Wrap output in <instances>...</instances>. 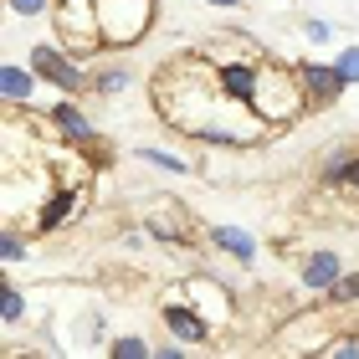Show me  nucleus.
Masks as SVG:
<instances>
[{
  "instance_id": "obj_1",
  "label": "nucleus",
  "mask_w": 359,
  "mask_h": 359,
  "mask_svg": "<svg viewBox=\"0 0 359 359\" xmlns=\"http://www.w3.org/2000/svg\"><path fill=\"white\" fill-rule=\"evenodd\" d=\"M308 103V93H303V83H292V77L283 72V67H257V97H252V113L262 123H283V118H292Z\"/></svg>"
},
{
  "instance_id": "obj_2",
  "label": "nucleus",
  "mask_w": 359,
  "mask_h": 359,
  "mask_svg": "<svg viewBox=\"0 0 359 359\" xmlns=\"http://www.w3.org/2000/svg\"><path fill=\"white\" fill-rule=\"evenodd\" d=\"M154 21V0H97L103 46H134Z\"/></svg>"
},
{
  "instance_id": "obj_3",
  "label": "nucleus",
  "mask_w": 359,
  "mask_h": 359,
  "mask_svg": "<svg viewBox=\"0 0 359 359\" xmlns=\"http://www.w3.org/2000/svg\"><path fill=\"white\" fill-rule=\"evenodd\" d=\"M31 72L46 77V83H57L62 93H83V88H88L83 67H77V62H67L62 52H52V46H36V52H31Z\"/></svg>"
},
{
  "instance_id": "obj_4",
  "label": "nucleus",
  "mask_w": 359,
  "mask_h": 359,
  "mask_svg": "<svg viewBox=\"0 0 359 359\" xmlns=\"http://www.w3.org/2000/svg\"><path fill=\"white\" fill-rule=\"evenodd\" d=\"M298 77H303V93H308V103H334V97L349 88L339 67H298Z\"/></svg>"
},
{
  "instance_id": "obj_5",
  "label": "nucleus",
  "mask_w": 359,
  "mask_h": 359,
  "mask_svg": "<svg viewBox=\"0 0 359 359\" xmlns=\"http://www.w3.org/2000/svg\"><path fill=\"white\" fill-rule=\"evenodd\" d=\"M221 88H226V97L231 103H241V108H252V97H257V67H221Z\"/></svg>"
},
{
  "instance_id": "obj_6",
  "label": "nucleus",
  "mask_w": 359,
  "mask_h": 359,
  "mask_svg": "<svg viewBox=\"0 0 359 359\" xmlns=\"http://www.w3.org/2000/svg\"><path fill=\"white\" fill-rule=\"evenodd\" d=\"M339 283V257L334 252H318V257H308V267H303V287H313V292H329Z\"/></svg>"
},
{
  "instance_id": "obj_7",
  "label": "nucleus",
  "mask_w": 359,
  "mask_h": 359,
  "mask_svg": "<svg viewBox=\"0 0 359 359\" xmlns=\"http://www.w3.org/2000/svg\"><path fill=\"white\" fill-rule=\"evenodd\" d=\"M165 323H170L180 339H185V344H201V339H205V318H201V313H190V308H180V303L165 308Z\"/></svg>"
},
{
  "instance_id": "obj_8",
  "label": "nucleus",
  "mask_w": 359,
  "mask_h": 359,
  "mask_svg": "<svg viewBox=\"0 0 359 359\" xmlns=\"http://www.w3.org/2000/svg\"><path fill=\"white\" fill-rule=\"evenodd\" d=\"M210 241H216L221 252L241 257V262H252V257H257V241H252L247 231H236V226H216V231H210Z\"/></svg>"
},
{
  "instance_id": "obj_9",
  "label": "nucleus",
  "mask_w": 359,
  "mask_h": 359,
  "mask_svg": "<svg viewBox=\"0 0 359 359\" xmlns=\"http://www.w3.org/2000/svg\"><path fill=\"white\" fill-rule=\"evenodd\" d=\"M52 118H57V128H62V134H67V139H77V144H88V139H93V123L83 118V108L62 103V108L52 113Z\"/></svg>"
},
{
  "instance_id": "obj_10",
  "label": "nucleus",
  "mask_w": 359,
  "mask_h": 359,
  "mask_svg": "<svg viewBox=\"0 0 359 359\" xmlns=\"http://www.w3.org/2000/svg\"><path fill=\"white\" fill-rule=\"evenodd\" d=\"M72 205H77V195H72V190H62V195H52V205L41 210V221H36V226H41V231H52V226H57L62 216H67Z\"/></svg>"
},
{
  "instance_id": "obj_11",
  "label": "nucleus",
  "mask_w": 359,
  "mask_h": 359,
  "mask_svg": "<svg viewBox=\"0 0 359 359\" xmlns=\"http://www.w3.org/2000/svg\"><path fill=\"white\" fill-rule=\"evenodd\" d=\"M0 88H6L11 103H21V97H31V77L21 67H6V72H0Z\"/></svg>"
},
{
  "instance_id": "obj_12",
  "label": "nucleus",
  "mask_w": 359,
  "mask_h": 359,
  "mask_svg": "<svg viewBox=\"0 0 359 359\" xmlns=\"http://www.w3.org/2000/svg\"><path fill=\"white\" fill-rule=\"evenodd\" d=\"M329 180H334V185H359V154L334 159V165H329Z\"/></svg>"
},
{
  "instance_id": "obj_13",
  "label": "nucleus",
  "mask_w": 359,
  "mask_h": 359,
  "mask_svg": "<svg viewBox=\"0 0 359 359\" xmlns=\"http://www.w3.org/2000/svg\"><path fill=\"white\" fill-rule=\"evenodd\" d=\"M144 159H149V165H159V170H175V175H185V170H190L185 159H175V154H159V149H144Z\"/></svg>"
},
{
  "instance_id": "obj_14",
  "label": "nucleus",
  "mask_w": 359,
  "mask_h": 359,
  "mask_svg": "<svg viewBox=\"0 0 359 359\" xmlns=\"http://www.w3.org/2000/svg\"><path fill=\"white\" fill-rule=\"evenodd\" d=\"M0 318H6V323L21 318V292H15V287H6V298H0Z\"/></svg>"
},
{
  "instance_id": "obj_15",
  "label": "nucleus",
  "mask_w": 359,
  "mask_h": 359,
  "mask_svg": "<svg viewBox=\"0 0 359 359\" xmlns=\"http://www.w3.org/2000/svg\"><path fill=\"white\" fill-rule=\"evenodd\" d=\"M334 298H339V303H354V298H359V272H354V277H339V283H334Z\"/></svg>"
},
{
  "instance_id": "obj_16",
  "label": "nucleus",
  "mask_w": 359,
  "mask_h": 359,
  "mask_svg": "<svg viewBox=\"0 0 359 359\" xmlns=\"http://www.w3.org/2000/svg\"><path fill=\"white\" fill-rule=\"evenodd\" d=\"M339 72H344V83H359V46H349V52L339 57Z\"/></svg>"
},
{
  "instance_id": "obj_17",
  "label": "nucleus",
  "mask_w": 359,
  "mask_h": 359,
  "mask_svg": "<svg viewBox=\"0 0 359 359\" xmlns=\"http://www.w3.org/2000/svg\"><path fill=\"white\" fill-rule=\"evenodd\" d=\"M113 354H123V359H139V354H149V344H139V339H118V344H113Z\"/></svg>"
},
{
  "instance_id": "obj_18",
  "label": "nucleus",
  "mask_w": 359,
  "mask_h": 359,
  "mask_svg": "<svg viewBox=\"0 0 359 359\" xmlns=\"http://www.w3.org/2000/svg\"><path fill=\"white\" fill-rule=\"evenodd\" d=\"M123 83H128V72H103V77H97L103 93H123Z\"/></svg>"
},
{
  "instance_id": "obj_19",
  "label": "nucleus",
  "mask_w": 359,
  "mask_h": 359,
  "mask_svg": "<svg viewBox=\"0 0 359 359\" xmlns=\"http://www.w3.org/2000/svg\"><path fill=\"white\" fill-rule=\"evenodd\" d=\"M11 11H21V15H36V11H46V0H11Z\"/></svg>"
},
{
  "instance_id": "obj_20",
  "label": "nucleus",
  "mask_w": 359,
  "mask_h": 359,
  "mask_svg": "<svg viewBox=\"0 0 359 359\" xmlns=\"http://www.w3.org/2000/svg\"><path fill=\"white\" fill-rule=\"evenodd\" d=\"M329 354H359V339H344V344H334Z\"/></svg>"
},
{
  "instance_id": "obj_21",
  "label": "nucleus",
  "mask_w": 359,
  "mask_h": 359,
  "mask_svg": "<svg viewBox=\"0 0 359 359\" xmlns=\"http://www.w3.org/2000/svg\"><path fill=\"white\" fill-rule=\"evenodd\" d=\"M205 6H236V0H205Z\"/></svg>"
}]
</instances>
